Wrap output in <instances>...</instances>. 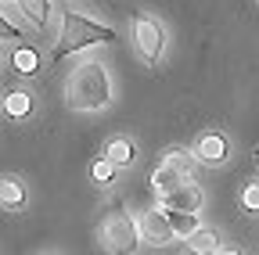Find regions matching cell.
Instances as JSON below:
<instances>
[{
	"label": "cell",
	"instance_id": "1",
	"mask_svg": "<svg viewBox=\"0 0 259 255\" xmlns=\"http://www.w3.org/2000/svg\"><path fill=\"white\" fill-rule=\"evenodd\" d=\"M65 101H69L76 112H101L112 101V83H108L105 65H97V61L79 65L72 72L69 86H65Z\"/></svg>",
	"mask_w": 259,
	"mask_h": 255
},
{
	"label": "cell",
	"instance_id": "2",
	"mask_svg": "<svg viewBox=\"0 0 259 255\" xmlns=\"http://www.w3.org/2000/svg\"><path fill=\"white\" fill-rule=\"evenodd\" d=\"M115 40V33L108 25H97V22H90V18H83V15H65L61 18V36H58V43H54V54H51V61H61V58H69V54H76V50H87V47H94V43H112Z\"/></svg>",
	"mask_w": 259,
	"mask_h": 255
},
{
	"label": "cell",
	"instance_id": "3",
	"mask_svg": "<svg viewBox=\"0 0 259 255\" xmlns=\"http://www.w3.org/2000/svg\"><path fill=\"white\" fill-rule=\"evenodd\" d=\"M137 241H141V227L130 216L119 212V216H112L105 223V244H108V251H134Z\"/></svg>",
	"mask_w": 259,
	"mask_h": 255
},
{
	"label": "cell",
	"instance_id": "4",
	"mask_svg": "<svg viewBox=\"0 0 259 255\" xmlns=\"http://www.w3.org/2000/svg\"><path fill=\"white\" fill-rule=\"evenodd\" d=\"M134 36H137V50L144 54V61L158 65L162 50H166V33H162V25H158L155 18H137V25H134Z\"/></svg>",
	"mask_w": 259,
	"mask_h": 255
},
{
	"label": "cell",
	"instance_id": "5",
	"mask_svg": "<svg viewBox=\"0 0 259 255\" xmlns=\"http://www.w3.org/2000/svg\"><path fill=\"white\" fill-rule=\"evenodd\" d=\"M173 237H177V230H173L166 209H151V212L141 216V241H148V244L158 248V244H169Z\"/></svg>",
	"mask_w": 259,
	"mask_h": 255
},
{
	"label": "cell",
	"instance_id": "6",
	"mask_svg": "<svg viewBox=\"0 0 259 255\" xmlns=\"http://www.w3.org/2000/svg\"><path fill=\"white\" fill-rule=\"evenodd\" d=\"M158 201H162V209H184V212H198L205 198H202V190L187 180V183H180V187L166 190V194H158Z\"/></svg>",
	"mask_w": 259,
	"mask_h": 255
},
{
	"label": "cell",
	"instance_id": "7",
	"mask_svg": "<svg viewBox=\"0 0 259 255\" xmlns=\"http://www.w3.org/2000/svg\"><path fill=\"white\" fill-rule=\"evenodd\" d=\"M194 158L205 166H220L223 158H227V140L220 133H202L198 144H194Z\"/></svg>",
	"mask_w": 259,
	"mask_h": 255
},
{
	"label": "cell",
	"instance_id": "8",
	"mask_svg": "<svg viewBox=\"0 0 259 255\" xmlns=\"http://www.w3.org/2000/svg\"><path fill=\"white\" fill-rule=\"evenodd\" d=\"M187 180H191V176H184L180 169H173V166H166V162L151 173V187L158 190V194H166V190H173V187H180V183H187Z\"/></svg>",
	"mask_w": 259,
	"mask_h": 255
},
{
	"label": "cell",
	"instance_id": "9",
	"mask_svg": "<svg viewBox=\"0 0 259 255\" xmlns=\"http://www.w3.org/2000/svg\"><path fill=\"white\" fill-rule=\"evenodd\" d=\"M169 212V223H173V230L180 234V237H191L194 230L202 227L198 223V212H184V209H166Z\"/></svg>",
	"mask_w": 259,
	"mask_h": 255
},
{
	"label": "cell",
	"instance_id": "10",
	"mask_svg": "<svg viewBox=\"0 0 259 255\" xmlns=\"http://www.w3.org/2000/svg\"><path fill=\"white\" fill-rule=\"evenodd\" d=\"M18 8L25 11V18L36 25V29H44L47 18H51V0H18Z\"/></svg>",
	"mask_w": 259,
	"mask_h": 255
},
{
	"label": "cell",
	"instance_id": "11",
	"mask_svg": "<svg viewBox=\"0 0 259 255\" xmlns=\"http://www.w3.org/2000/svg\"><path fill=\"white\" fill-rule=\"evenodd\" d=\"M187 244H191V251H202V255H212V251H220L223 244H220V237L212 234V230H194L191 237H187Z\"/></svg>",
	"mask_w": 259,
	"mask_h": 255
},
{
	"label": "cell",
	"instance_id": "12",
	"mask_svg": "<svg viewBox=\"0 0 259 255\" xmlns=\"http://www.w3.org/2000/svg\"><path fill=\"white\" fill-rule=\"evenodd\" d=\"M40 69V58H36V50L32 47H22V50H15V72H22V76H32Z\"/></svg>",
	"mask_w": 259,
	"mask_h": 255
},
{
	"label": "cell",
	"instance_id": "13",
	"mask_svg": "<svg viewBox=\"0 0 259 255\" xmlns=\"http://www.w3.org/2000/svg\"><path fill=\"white\" fill-rule=\"evenodd\" d=\"M22 183L18 180H0V205H8V209H18L22 205Z\"/></svg>",
	"mask_w": 259,
	"mask_h": 255
},
{
	"label": "cell",
	"instance_id": "14",
	"mask_svg": "<svg viewBox=\"0 0 259 255\" xmlns=\"http://www.w3.org/2000/svg\"><path fill=\"white\" fill-rule=\"evenodd\" d=\"M105 158L115 162V166H130V158H134V144H130V140H112L108 151H105Z\"/></svg>",
	"mask_w": 259,
	"mask_h": 255
},
{
	"label": "cell",
	"instance_id": "15",
	"mask_svg": "<svg viewBox=\"0 0 259 255\" xmlns=\"http://www.w3.org/2000/svg\"><path fill=\"white\" fill-rule=\"evenodd\" d=\"M166 166H173V169H180L184 176H191L194 166H198V158H194V151H191V155H187V151H169V155H166Z\"/></svg>",
	"mask_w": 259,
	"mask_h": 255
},
{
	"label": "cell",
	"instance_id": "16",
	"mask_svg": "<svg viewBox=\"0 0 259 255\" xmlns=\"http://www.w3.org/2000/svg\"><path fill=\"white\" fill-rule=\"evenodd\" d=\"M4 108H8V115H29V93L11 90V93H8V101H4Z\"/></svg>",
	"mask_w": 259,
	"mask_h": 255
},
{
	"label": "cell",
	"instance_id": "17",
	"mask_svg": "<svg viewBox=\"0 0 259 255\" xmlns=\"http://www.w3.org/2000/svg\"><path fill=\"white\" fill-rule=\"evenodd\" d=\"M112 173H115V162H108V158L94 162V180L97 183H112Z\"/></svg>",
	"mask_w": 259,
	"mask_h": 255
},
{
	"label": "cell",
	"instance_id": "18",
	"mask_svg": "<svg viewBox=\"0 0 259 255\" xmlns=\"http://www.w3.org/2000/svg\"><path fill=\"white\" fill-rule=\"evenodd\" d=\"M241 205H245V212H259V183H248V187H245Z\"/></svg>",
	"mask_w": 259,
	"mask_h": 255
},
{
	"label": "cell",
	"instance_id": "19",
	"mask_svg": "<svg viewBox=\"0 0 259 255\" xmlns=\"http://www.w3.org/2000/svg\"><path fill=\"white\" fill-rule=\"evenodd\" d=\"M0 40H18V29H15L4 15H0Z\"/></svg>",
	"mask_w": 259,
	"mask_h": 255
},
{
	"label": "cell",
	"instance_id": "20",
	"mask_svg": "<svg viewBox=\"0 0 259 255\" xmlns=\"http://www.w3.org/2000/svg\"><path fill=\"white\" fill-rule=\"evenodd\" d=\"M4 4H11V0H4Z\"/></svg>",
	"mask_w": 259,
	"mask_h": 255
}]
</instances>
